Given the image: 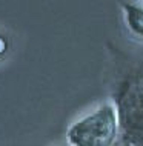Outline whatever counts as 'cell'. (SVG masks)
Returning <instances> with one entry per match:
<instances>
[{
  "label": "cell",
  "mask_w": 143,
  "mask_h": 146,
  "mask_svg": "<svg viewBox=\"0 0 143 146\" xmlns=\"http://www.w3.org/2000/svg\"><path fill=\"white\" fill-rule=\"evenodd\" d=\"M116 109L122 143L117 146H143V71L122 82L116 96Z\"/></svg>",
  "instance_id": "cell-1"
},
{
  "label": "cell",
  "mask_w": 143,
  "mask_h": 146,
  "mask_svg": "<svg viewBox=\"0 0 143 146\" xmlns=\"http://www.w3.org/2000/svg\"><path fill=\"white\" fill-rule=\"evenodd\" d=\"M8 49H9V43H8L5 35L0 34V58H3V57L6 56Z\"/></svg>",
  "instance_id": "cell-4"
},
{
  "label": "cell",
  "mask_w": 143,
  "mask_h": 146,
  "mask_svg": "<svg viewBox=\"0 0 143 146\" xmlns=\"http://www.w3.org/2000/svg\"><path fill=\"white\" fill-rule=\"evenodd\" d=\"M122 8L129 31L138 37H143V8L132 3H123Z\"/></svg>",
  "instance_id": "cell-3"
},
{
  "label": "cell",
  "mask_w": 143,
  "mask_h": 146,
  "mask_svg": "<svg viewBox=\"0 0 143 146\" xmlns=\"http://www.w3.org/2000/svg\"><path fill=\"white\" fill-rule=\"evenodd\" d=\"M118 131L116 106L105 103L71 125L66 131V139L71 146H114Z\"/></svg>",
  "instance_id": "cell-2"
}]
</instances>
